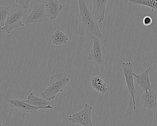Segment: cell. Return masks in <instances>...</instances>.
Returning a JSON list of instances; mask_svg holds the SVG:
<instances>
[{"instance_id":"6da1fadb","label":"cell","mask_w":157,"mask_h":126,"mask_svg":"<svg viewBox=\"0 0 157 126\" xmlns=\"http://www.w3.org/2000/svg\"><path fill=\"white\" fill-rule=\"evenodd\" d=\"M79 4L78 33L81 36L90 39L103 38L97 20L88 8L85 0H78Z\"/></svg>"},{"instance_id":"7a4b0ae2","label":"cell","mask_w":157,"mask_h":126,"mask_svg":"<svg viewBox=\"0 0 157 126\" xmlns=\"http://www.w3.org/2000/svg\"><path fill=\"white\" fill-rule=\"evenodd\" d=\"M70 80V77L66 73H59L52 75L49 80V86L41 93V98L49 101L54 100L59 93L63 92Z\"/></svg>"},{"instance_id":"3957f363","label":"cell","mask_w":157,"mask_h":126,"mask_svg":"<svg viewBox=\"0 0 157 126\" xmlns=\"http://www.w3.org/2000/svg\"><path fill=\"white\" fill-rule=\"evenodd\" d=\"M25 9H14L10 13L7 17L4 26L1 29V31H5L10 34L11 31L21 27H25V25L23 23L22 20L25 14Z\"/></svg>"},{"instance_id":"277c9868","label":"cell","mask_w":157,"mask_h":126,"mask_svg":"<svg viewBox=\"0 0 157 126\" xmlns=\"http://www.w3.org/2000/svg\"><path fill=\"white\" fill-rule=\"evenodd\" d=\"M124 77L125 82L128 93L131 96L133 103V109H136V90L134 84V76L135 74L134 67L131 62H123L121 65Z\"/></svg>"},{"instance_id":"5b68a950","label":"cell","mask_w":157,"mask_h":126,"mask_svg":"<svg viewBox=\"0 0 157 126\" xmlns=\"http://www.w3.org/2000/svg\"><path fill=\"white\" fill-rule=\"evenodd\" d=\"M93 107L86 104L81 110L76 114L71 115L68 120L75 124L83 126H93L92 120V111Z\"/></svg>"},{"instance_id":"8992f818","label":"cell","mask_w":157,"mask_h":126,"mask_svg":"<svg viewBox=\"0 0 157 126\" xmlns=\"http://www.w3.org/2000/svg\"><path fill=\"white\" fill-rule=\"evenodd\" d=\"M94 40L93 46L88 55V59L98 65H101L104 62L106 51L101 38H94Z\"/></svg>"},{"instance_id":"52a82bcc","label":"cell","mask_w":157,"mask_h":126,"mask_svg":"<svg viewBox=\"0 0 157 126\" xmlns=\"http://www.w3.org/2000/svg\"><path fill=\"white\" fill-rule=\"evenodd\" d=\"M10 106L15 108L22 113L34 114L39 109H51L53 107L51 105L44 107H36L17 99H10L8 100Z\"/></svg>"},{"instance_id":"ba28073f","label":"cell","mask_w":157,"mask_h":126,"mask_svg":"<svg viewBox=\"0 0 157 126\" xmlns=\"http://www.w3.org/2000/svg\"><path fill=\"white\" fill-rule=\"evenodd\" d=\"M48 15L44 4H37L26 19L27 24L41 23L46 21Z\"/></svg>"},{"instance_id":"9c48e42d","label":"cell","mask_w":157,"mask_h":126,"mask_svg":"<svg viewBox=\"0 0 157 126\" xmlns=\"http://www.w3.org/2000/svg\"><path fill=\"white\" fill-rule=\"evenodd\" d=\"M48 17L51 20L56 19L63 9V6L58 0H44V2Z\"/></svg>"},{"instance_id":"30bf717a","label":"cell","mask_w":157,"mask_h":126,"mask_svg":"<svg viewBox=\"0 0 157 126\" xmlns=\"http://www.w3.org/2000/svg\"><path fill=\"white\" fill-rule=\"evenodd\" d=\"M108 0H92L93 13L97 21L101 23L105 20V8Z\"/></svg>"},{"instance_id":"8fae6325","label":"cell","mask_w":157,"mask_h":126,"mask_svg":"<svg viewBox=\"0 0 157 126\" xmlns=\"http://www.w3.org/2000/svg\"><path fill=\"white\" fill-rule=\"evenodd\" d=\"M141 105L144 107L155 110L157 108V95L156 93L151 91H145L141 98Z\"/></svg>"},{"instance_id":"7c38bea8","label":"cell","mask_w":157,"mask_h":126,"mask_svg":"<svg viewBox=\"0 0 157 126\" xmlns=\"http://www.w3.org/2000/svg\"><path fill=\"white\" fill-rule=\"evenodd\" d=\"M151 69V68L149 67L144 72L139 75H136V73L134 74V76L136 78V82L144 91H152L149 78V72Z\"/></svg>"},{"instance_id":"4fadbf2b","label":"cell","mask_w":157,"mask_h":126,"mask_svg":"<svg viewBox=\"0 0 157 126\" xmlns=\"http://www.w3.org/2000/svg\"><path fill=\"white\" fill-rule=\"evenodd\" d=\"M91 84L94 90L101 93H106L108 91L106 84L105 82L102 77L99 75H96L92 78Z\"/></svg>"},{"instance_id":"5bb4252c","label":"cell","mask_w":157,"mask_h":126,"mask_svg":"<svg viewBox=\"0 0 157 126\" xmlns=\"http://www.w3.org/2000/svg\"><path fill=\"white\" fill-rule=\"evenodd\" d=\"M23 101L36 107H44L51 105L50 101L39 98L35 96L33 93H30L26 100Z\"/></svg>"},{"instance_id":"9a60e30c","label":"cell","mask_w":157,"mask_h":126,"mask_svg":"<svg viewBox=\"0 0 157 126\" xmlns=\"http://www.w3.org/2000/svg\"><path fill=\"white\" fill-rule=\"evenodd\" d=\"M67 36L62 31L56 30L52 36V42L54 45L57 46L62 45L68 42Z\"/></svg>"},{"instance_id":"2e32d148","label":"cell","mask_w":157,"mask_h":126,"mask_svg":"<svg viewBox=\"0 0 157 126\" xmlns=\"http://www.w3.org/2000/svg\"><path fill=\"white\" fill-rule=\"evenodd\" d=\"M128 1L133 4L148 7L152 12L157 11V0H128Z\"/></svg>"},{"instance_id":"e0dca14e","label":"cell","mask_w":157,"mask_h":126,"mask_svg":"<svg viewBox=\"0 0 157 126\" xmlns=\"http://www.w3.org/2000/svg\"><path fill=\"white\" fill-rule=\"evenodd\" d=\"M10 6L8 7H0V26L1 29L4 26L5 21L10 14Z\"/></svg>"},{"instance_id":"ac0fdd59","label":"cell","mask_w":157,"mask_h":126,"mask_svg":"<svg viewBox=\"0 0 157 126\" xmlns=\"http://www.w3.org/2000/svg\"><path fill=\"white\" fill-rule=\"evenodd\" d=\"M32 0H15L16 3L20 4L25 10H29L30 8V3Z\"/></svg>"},{"instance_id":"d6986e66","label":"cell","mask_w":157,"mask_h":126,"mask_svg":"<svg viewBox=\"0 0 157 126\" xmlns=\"http://www.w3.org/2000/svg\"><path fill=\"white\" fill-rule=\"evenodd\" d=\"M152 20L151 17L149 16H147L144 17L143 20V23L145 26H149L152 23Z\"/></svg>"},{"instance_id":"ffe728a7","label":"cell","mask_w":157,"mask_h":126,"mask_svg":"<svg viewBox=\"0 0 157 126\" xmlns=\"http://www.w3.org/2000/svg\"><path fill=\"white\" fill-rule=\"evenodd\" d=\"M156 94H157V92H156Z\"/></svg>"}]
</instances>
